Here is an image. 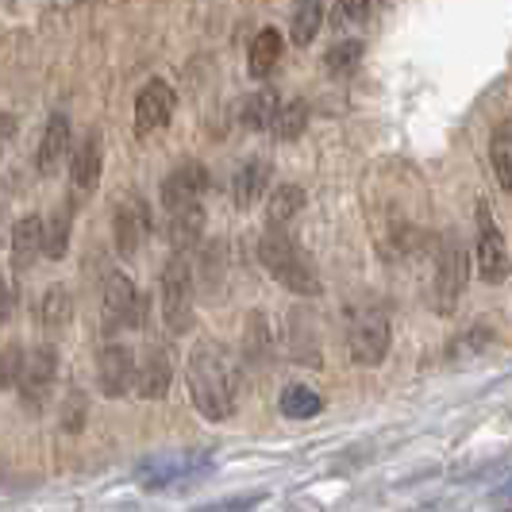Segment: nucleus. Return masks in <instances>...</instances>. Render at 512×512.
Masks as SVG:
<instances>
[{"mask_svg": "<svg viewBox=\"0 0 512 512\" xmlns=\"http://www.w3.org/2000/svg\"><path fill=\"white\" fill-rule=\"evenodd\" d=\"M185 385H189V397L197 412L205 420H228L235 405H239V362L231 359L220 343H197L189 366H185Z\"/></svg>", "mask_w": 512, "mask_h": 512, "instance_id": "nucleus-1", "label": "nucleus"}, {"mask_svg": "<svg viewBox=\"0 0 512 512\" xmlns=\"http://www.w3.org/2000/svg\"><path fill=\"white\" fill-rule=\"evenodd\" d=\"M258 258H262L266 274H274V282H282L289 293H301V297H316V293H320V274H316V266L308 262L305 251H301L282 228H270L262 235Z\"/></svg>", "mask_w": 512, "mask_h": 512, "instance_id": "nucleus-2", "label": "nucleus"}, {"mask_svg": "<svg viewBox=\"0 0 512 512\" xmlns=\"http://www.w3.org/2000/svg\"><path fill=\"white\" fill-rule=\"evenodd\" d=\"M162 316L174 335L193 328V266L174 255L162 270Z\"/></svg>", "mask_w": 512, "mask_h": 512, "instance_id": "nucleus-3", "label": "nucleus"}, {"mask_svg": "<svg viewBox=\"0 0 512 512\" xmlns=\"http://www.w3.org/2000/svg\"><path fill=\"white\" fill-rule=\"evenodd\" d=\"M466 278H470V255H466V247H462L459 239H447V243L439 247V258H436L432 308L443 312V316H447V312H455L462 289H466Z\"/></svg>", "mask_w": 512, "mask_h": 512, "instance_id": "nucleus-4", "label": "nucleus"}, {"mask_svg": "<svg viewBox=\"0 0 512 512\" xmlns=\"http://www.w3.org/2000/svg\"><path fill=\"white\" fill-rule=\"evenodd\" d=\"M347 351L355 366H382L389 355V320L378 308L355 312L347 324Z\"/></svg>", "mask_w": 512, "mask_h": 512, "instance_id": "nucleus-5", "label": "nucleus"}, {"mask_svg": "<svg viewBox=\"0 0 512 512\" xmlns=\"http://www.w3.org/2000/svg\"><path fill=\"white\" fill-rule=\"evenodd\" d=\"M104 332H120V328H139L143 324V297H139V289L131 285L128 274H108V282H104Z\"/></svg>", "mask_w": 512, "mask_h": 512, "instance_id": "nucleus-6", "label": "nucleus"}, {"mask_svg": "<svg viewBox=\"0 0 512 512\" xmlns=\"http://www.w3.org/2000/svg\"><path fill=\"white\" fill-rule=\"evenodd\" d=\"M208 466H212V455H208V451H174V455L147 459L135 470V478H139L143 489H166V486H174V482H181V478L201 474Z\"/></svg>", "mask_w": 512, "mask_h": 512, "instance_id": "nucleus-7", "label": "nucleus"}, {"mask_svg": "<svg viewBox=\"0 0 512 512\" xmlns=\"http://www.w3.org/2000/svg\"><path fill=\"white\" fill-rule=\"evenodd\" d=\"M474 262H478L482 282L489 285H501L512 270L509 247H505V239H501V231H497L493 216L486 212V205H478V247H474Z\"/></svg>", "mask_w": 512, "mask_h": 512, "instance_id": "nucleus-8", "label": "nucleus"}, {"mask_svg": "<svg viewBox=\"0 0 512 512\" xmlns=\"http://www.w3.org/2000/svg\"><path fill=\"white\" fill-rule=\"evenodd\" d=\"M54 378H58V355H54V347H35V351H27L24 378H20V393H24L27 409L31 412L43 409V401L51 397Z\"/></svg>", "mask_w": 512, "mask_h": 512, "instance_id": "nucleus-9", "label": "nucleus"}, {"mask_svg": "<svg viewBox=\"0 0 512 512\" xmlns=\"http://www.w3.org/2000/svg\"><path fill=\"white\" fill-rule=\"evenodd\" d=\"M208 189V170L201 162H181L162 181V205L166 212H178L185 205H201V193Z\"/></svg>", "mask_w": 512, "mask_h": 512, "instance_id": "nucleus-10", "label": "nucleus"}, {"mask_svg": "<svg viewBox=\"0 0 512 512\" xmlns=\"http://www.w3.org/2000/svg\"><path fill=\"white\" fill-rule=\"evenodd\" d=\"M174 89L166 85V81H147L143 89H139V97H135V128L143 131V135H151V131H162L170 124V116H174Z\"/></svg>", "mask_w": 512, "mask_h": 512, "instance_id": "nucleus-11", "label": "nucleus"}, {"mask_svg": "<svg viewBox=\"0 0 512 512\" xmlns=\"http://www.w3.org/2000/svg\"><path fill=\"white\" fill-rule=\"evenodd\" d=\"M170 385H174V362L166 355V347L154 343L143 351V359L135 362V393L143 401H162L170 393Z\"/></svg>", "mask_w": 512, "mask_h": 512, "instance_id": "nucleus-12", "label": "nucleus"}, {"mask_svg": "<svg viewBox=\"0 0 512 512\" xmlns=\"http://www.w3.org/2000/svg\"><path fill=\"white\" fill-rule=\"evenodd\" d=\"M97 385L104 397H124L135 385V355L124 343H108L97 355Z\"/></svg>", "mask_w": 512, "mask_h": 512, "instance_id": "nucleus-13", "label": "nucleus"}, {"mask_svg": "<svg viewBox=\"0 0 512 512\" xmlns=\"http://www.w3.org/2000/svg\"><path fill=\"white\" fill-rule=\"evenodd\" d=\"M147 235H151V212L143 201H128L116 212V251L124 258H135Z\"/></svg>", "mask_w": 512, "mask_h": 512, "instance_id": "nucleus-14", "label": "nucleus"}, {"mask_svg": "<svg viewBox=\"0 0 512 512\" xmlns=\"http://www.w3.org/2000/svg\"><path fill=\"white\" fill-rule=\"evenodd\" d=\"M101 162H104V143L97 131H89L74 151V162H70V178L81 193H93L101 185Z\"/></svg>", "mask_w": 512, "mask_h": 512, "instance_id": "nucleus-15", "label": "nucleus"}, {"mask_svg": "<svg viewBox=\"0 0 512 512\" xmlns=\"http://www.w3.org/2000/svg\"><path fill=\"white\" fill-rule=\"evenodd\" d=\"M43 216H24V220H16V228H12V266L24 274L35 266V258L43 255Z\"/></svg>", "mask_w": 512, "mask_h": 512, "instance_id": "nucleus-16", "label": "nucleus"}, {"mask_svg": "<svg viewBox=\"0 0 512 512\" xmlns=\"http://www.w3.org/2000/svg\"><path fill=\"white\" fill-rule=\"evenodd\" d=\"M70 154V116L54 112L43 131V143H39V174H54Z\"/></svg>", "mask_w": 512, "mask_h": 512, "instance_id": "nucleus-17", "label": "nucleus"}, {"mask_svg": "<svg viewBox=\"0 0 512 512\" xmlns=\"http://www.w3.org/2000/svg\"><path fill=\"white\" fill-rule=\"evenodd\" d=\"M166 235H170V247H174L178 255L193 251V247L201 243V235H205V208L185 205V208H178V212H170Z\"/></svg>", "mask_w": 512, "mask_h": 512, "instance_id": "nucleus-18", "label": "nucleus"}, {"mask_svg": "<svg viewBox=\"0 0 512 512\" xmlns=\"http://www.w3.org/2000/svg\"><path fill=\"white\" fill-rule=\"evenodd\" d=\"M262 193H270V162H266V158H251V162H243V170L235 174V205L251 208Z\"/></svg>", "mask_w": 512, "mask_h": 512, "instance_id": "nucleus-19", "label": "nucleus"}, {"mask_svg": "<svg viewBox=\"0 0 512 512\" xmlns=\"http://www.w3.org/2000/svg\"><path fill=\"white\" fill-rule=\"evenodd\" d=\"M285 54V35L278 27H262L255 35V43H251V77H270V70L282 62Z\"/></svg>", "mask_w": 512, "mask_h": 512, "instance_id": "nucleus-20", "label": "nucleus"}, {"mask_svg": "<svg viewBox=\"0 0 512 512\" xmlns=\"http://www.w3.org/2000/svg\"><path fill=\"white\" fill-rule=\"evenodd\" d=\"M489 166L497 185L512 193V120H501L489 135Z\"/></svg>", "mask_w": 512, "mask_h": 512, "instance_id": "nucleus-21", "label": "nucleus"}, {"mask_svg": "<svg viewBox=\"0 0 512 512\" xmlns=\"http://www.w3.org/2000/svg\"><path fill=\"white\" fill-rule=\"evenodd\" d=\"M278 409L289 420H312V416H320V409H324V397L316 389H308V385H285Z\"/></svg>", "mask_w": 512, "mask_h": 512, "instance_id": "nucleus-22", "label": "nucleus"}, {"mask_svg": "<svg viewBox=\"0 0 512 512\" xmlns=\"http://www.w3.org/2000/svg\"><path fill=\"white\" fill-rule=\"evenodd\" d=\"M289 355L297 362H320V355H316V324L305 312H289Z\"/></svg>", "mask_w": 512, "mask_h": 512, "instance_id": "nucleus-23", "label": "nucleus"}, {"mask_svg": "<svg viewBox=\"0 0 512 512\" xmlns=\"http://www.w3.org/2000/svg\"><path fill=\"white\" fill-rule=\"evenodd\" d=\"M301 208H305V189H301V185H278V189L270 193V208H266L270 228H285Z\"/></svg>", "mask_w": 512, "mask_h": 512, "instance_id": "nucleus-24", "label": "nucleus"}, {"mask_svg": "<svg viewBox=\"0 0 512 512\" xmlns=\"http://www.w3.org/2000/svg\"><path fill=\"white\" fill-rule=\"evenodd\" d=\"M278 97L274 93H255V97H247L243 101V128L247 131H270L274 128V120H278Z\"/></svg>", "mask_w": 512, "mask_h": 512, "instance_id": "nucleus-25", "label": "nucleus"}, {"mask_svg": "<svg viewBox=\"0 0 512 512\" xmlns=\"http://www.w3.org/2000/svg\"><path fill=\"white\" fill-rule=\"evenodd\" d=\"M39 316H43L47 328H66V324L74 320V297H70L62 285H51V289L43 293V301H39Z\"/></svg>", "mask_w": 512, "mask_h": 512, "instance_id": "nucleus-26", "label": "nucleus"}, {"mask_svg": "<svg viewBox=\"0 0 512 512\" xmlns=\"http://www.w3.org/2000/svg\"><path fill=\"white\" fill-rule=\"evenodd\" d=\"M320 24H324V0H308V4H297V12H293V27H289L293 43L308 47V43L316 39Z\"/></svg>", "mask_w": 512, "mask_h": 512, "instance_id": "nucleus-27", "label": "nucleus"}, {"mask_svg": "<svg viewBox=\"0 0 512 512\" xmlns=\"http://www.w3.org/2000/svg\"><path fill=\"white\" fill-rule=\"evenodd\" d=\"M305 124H308V108H305V101H289V104H282L278 108V120H274V135L282 139V143H293L301 131H305Z\"/></svg>", "mask_w": 512, "mask_h": 512, "instance_id": "nucleus-28", "label": "nucleus"}, {"mask_svg": "<svg viewBox=\"0 0 512 512\" xmlns=\"http://www.w3.org/2000/svg\"><path fill=\"white\" fill-rule=\"evenodd\" d=\"M362 54H366V43L355 39V35H347V39H339L332 51H328V70L332 74H351L362 62Z\"/></svg>", "mask_w": 512, "mask_h": 512, "instance_id": "nucleus-29", "label": "nucleus"}, {"mask_svg": "<svg viewBox=\"0 0 512 512\" xmlns=\"http://www.w3.org/2000/svg\"><path fill=\"white\" fill-rule=\"evenodd\" d=\"M66 247H70V208H62L43 231V255L47 258H62Z\"/></svg>", "mask_w": 512, "mask_h": 512, "instance_id": "nucleus-30", "label": "nucleus"}, {"mask_svg": "<svg viewBox=\"0 0 512 512\" xmlns=\"http://www.w3.org/2000/svg\"><path fill=\"white\" fill-rule=\"evenodd\" d=\"M370 20V0H335L332 8V27L339 31H355Z\"/></svg>", "mask_w": 512, "mask_h": 512, "instance_id": "nucleus-31", "label": "nucleus"}, {"mask_svg": "<svg viewBox=\"0 0 512 512\" xmlns=\"http://www.w3.org/2000/svg\"><path fill=\"white\" fill-rule=\"evenodd\" d=\"M489 343H493V332H489L486 324H478V328H470V332L451 343V359H474V355L486 351Z\"/></svg>", "mask_w": 512, "mask_h": 512, "instance_id": "nucleus-32", "label": "nucleus"}, {"mask_svg": "<svg viewBox=\"0 0 512 512\" xmlns=\"http://www.w3.org/2000/svg\"><path fill=\"white\" fill-rule=\"evenodd\" d=\"M24 359L27 355L16 347V343L0 347V393L12 389V385H20V378H24Z\"/></svg>", "mask_w": 512, "mask_h": 512, "instance_id": "nucleus-33", "label": "nucleus"}, {"mask_svg": "<svg viewBox=\"0 0 512 512\" xmlns=\"http://www.w3.org/2000/svg\"><path fill=\"white\" fill-rule=\"evenodd\" d=\"M85 416H89L85 397H81V393H70V397H66V409H62V428H66V432H81V428H85Z\"/></svg>", "mask_w": 512, "mask_h": 512, "instance_id": "nucleus-34", "label": "nucleus"}, {"mask_svg": "<svg viewBox=\"0 0 512 512\" xmlns=\"http://www.w3.org/2000/svg\"><path fill=\"white\" fill-rule=\"evenodd\" d=\"M262 501H266V493H247V497H228V501H216V505H205L197 512H251Z\"/></svg>", "mask_w": 512, "mask_h": 512, "instance_id": "nucleus-35", "label": "nucleus"}, {"mask_svg": "<svg viewBox=\"0 0 512 512\" xmlns=\"http://www.w3.org/2000/svg\"><path fill=\"white\" fill-rule=\"evenodd\" d=\"M12 316V289L4 282V274H0V320H8Z\"/></svg>", "mask_w": 512, "mask_h": 512, "instance_id": "nucleus-36", "label": "nucleus"}, {"mask_svg": "<svg viewBox=\"0 0 512 512\" xmlns=\"http://www.w3.org/2000/svg\"><path fill=\"white\" fill-rule=\"evenodd\" d=\"M297 4H308V0H297Z\"/></svg>", "mask_w": 512, "mask_h": 512, "instance_id": "nucleus-37", "label": "nucleus"}]
</instances>
